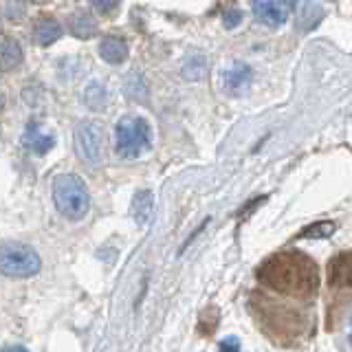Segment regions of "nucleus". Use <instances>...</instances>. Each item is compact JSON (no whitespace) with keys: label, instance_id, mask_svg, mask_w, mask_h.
<instances>
[{"label":"nucleus","instance_id":"obj_18","mask_svg":"<svg viewBox=\"0 0 352 352\" xmlns=\"http://www.w3.org/2000/svg\"><path fill=\"white\" fill-rule=\"evenodd\" d=\"M337 225L335 223H317V225H311L308 229H304L300 238H328L335 234Z\"/></svg>","mask_w":352,"mask_h":352},{"label":"nucleus","instance_id":"obj_16","mask_svg":"<svg viewBox=\"0 0 352 352\" xmlns=\"http://www.w3.org/2000/svg\"><path fill=\"white\" fill-rule=\"evenodd\" d=\"M207 73V62L201 53H196V55H190L183 66H181V75H183V80L187 82H198V80H203Z\"/></svg>","mask_w":352,"mask_h":352},{"label":"nucleus","instance_id":"obj_23","mask_svg":"<svg viewBox=\"0 0 352 352\" xmlns=\"http://www.w3.org/2000/svg\"><path fill=\"white\" fill-rule=\"evenodd\" d=\"M0 352H29V350L22 348V346H7V348H3Z\"/></svg>","mask_w":352,"mask_h":352},{"label":"nucleus","instance_id":"obj_4","mask_svg":"<svg viewBox=\"0 0 352 352\" xmlns=\"http://www.w3.org/2000/svg\"><path fill=\"white\" fill-rule=\"evenodd\" d=\"M150 126L143 117H124L117 124V152L124 159H137L150 148Z\"/></svg>","mask_w":352,"mask_h":352},{"label":"nucleus","instance_id":"obj_10","mask_svg":"<svg viewBox=\"0 0 352 352\" xmlns=\"http://www.w3.org/2000/svg\"><path fill=\"white\" fill-rule=\"evenodd\" d=\"M22 143L31 150V152H36V154H47L51 148H53V143L55 139L51 135H44L42 128L33 121V124L27 126L25 130V137H22Z\"/></svg>","mask_w":352,"mask_h":352},{"label":"nucleus","instance_id":"obj_11","mask_svg":"<svg viewBox=\"0 0 352 352\" xmlns=\"http://www.w3.org/2000/svg\"><path fill=\"white\" fill-rule=\"evenodd\" d=\"M295 7L300 11V14H297V27H300L304 33L313 31L324 18V7L317 3H300Z\"/></svg>","mask_w":352,"mask_h":352},{"label":"nucleus","instance_id":"obj_13","mask_svg":"<svg viewBox=\"0 0 352 352\" xmlns=\"http://www.w3.org/2000/svg\"><path fill=\"white\" fill-rule=\"evenodd\" d=\"M22 47L16 40L0 42V71H14L22 64Z\"/></svg>","mask_w":352,"mask_h":352},{"label":"nucleus","instance_id":"obj_12","mask_svg":"<svg viewBox=\"0 0 352 352\" xmlns=\"http://www.w3.org/2000/svg\"><path fill=\"white\" fill-rule=\"evenodd\" d=\"M99 53H102L104 62L108 64H121L126 60L128 55V47L124 38H117V36H108L102 40V44H99Z\"/></svg>","mask_w":352,"mask_h":352},{"label":"nucleus","instance_id":"obj_19","mask_svg":"<svg viewBox=\"0 0 352 352\" xmlns=\"http://www.w3.org/2000/svg\"><path fill=\"white\" fill-rule=\"evenodd\" d=\"M240 22H242V14H240L236 7L225 9V14H223V25H225V29H236Z\"/></svg>","mask_w":352,"mask_h":352},{"label":"nucleus","instance_id":"obj_24","mask_svg":"<svg viewBox=\"0 0 352 352\" xmlns=\"http://www.w3.org/2000/svg\"><path fill=\"white\" fill-rule=\"evenodd\" d=\"M3 106H5V95L0 93V110H3Z\"/></svg>","mask_w":352,"mask_h":352},{"label":"nucleus","instance_id":"obj_5","mask_svg":"<svg viewBox=\"0 0 352 352\" xmlns=\"http://www.w3.org/2000/svg\"><path fill=\"white\" fill-rule=\"evenodd\" d=\"M77 154L88 165H99L106 154V130L97 121H80L75 126Z\"/></svg>","mask_w":352,"mask_h":352},{"label":"nucleus","instance_id":"obj_2","mask_svg":"<svg viewBox=\"0 0 352 352\" xmlns=\"http://www.w3.org/2000/svg\"><path fill=\"white\" fill-rule=\"evenodd\" d=\"M53 190V203L58 212L69 220H82L91 207V198H88L86 183L77 174H58L51 183Z\"/></svg>","mask_w":352,"mask_h":352},{"label":"nucleus","instance_id":"obj_20","mask_svg":"<svg viewBox=\"0 0 352 352\" xmlns=\"http://www.w3.org/2000/svg\"><path fill=\"white\" fill-rule=\"evenodd\" d=\"M3 11L9 16V18H20L22 16V11H25V5H20V3H5L3 5Z\"/></svg>","mask_w":352,"mask_h":352},{"label":"nucleus","instance_id":"obj_14","mask_svg":"<svg viewBox=\"0 0 352 352\" xmlns=\"http://www.w3.org/2000/svg\"><path fill=\"white\" fill-rule=\"evenodd\" d=\"M69 29L75 38L86 40V38H93L97 33V20L91 14H73L69 18Z\"/></svg>","mask_w":352,"mask_h":352},{"label":"nucleus","instance_id":"obj_8","mask_svg":"<svg viewBox=\"0 0 352 352\" xmlns=\"http://www.w3.org/2000/svg\"><path fill=\"white\" fill-rule=\"evenodd\" d=\"M328 278H330V284L333 286H350V280H352V262H350V253L344 251L339 253L337 258H333L328 267Z\"/></svg>","mask_w":352,"mask_h":352},{"label":"nucleus","instance_id":"obj_7","mask_svg":"<svg viewBox=\"0 0 352 352\" xmlns=\"http://www.w3.org/2000/svg\"><path fill=\"white\" fill-rule=\"evenodd\" d=\"M62 36V25L51 16H44L36 22L33 27V38L40 44V47H51L53 42H58Z\"/></svg>","mask_w":352,"mask_h":352},{"label":"nucleus","instance_id":"obj_6","mask_svg":"<svg viewBox=\"0 0 352 352\" xmlns=\"http://www.w3.org/2000/svg\"><path fill=\"white\" fill-rule=\"evenodd\" d=\"M295 5L293 3H278V0H264V3H253V16L258 18V22L267 27H282L289 14Z\"/></svg>","mask_w":352,"mask_h":352},{"label":"nucleus","instance_id":"obj_3","mask_svg":"<svg viewBox=\"0 0 352 352\" xmlns=\"http://www.w3.org/2000/svg\"><path fill=\"white\" fill-rule=\"evenodd\" d=\"M42 267L38 251L22 242H5L0 245V273L9 278H31Z\"/></svg>","mask_w":352,"mask_h":352},{"label":"nucleus","instance_id":"obj_21","mask_svg":"<svg viewBox=\"0 0 352 352\" xmlns=\"http://www.w3.org/2000/svg\"><path fill=\"white\" fill-rule=\"evenodd\" d=\"M220 350L223 352H240V344H238V339L236 337H227L220 341Z\"/></svg>","mask_w":352,"mask_h":352},{"label":"nucleus","instance_id":"obj_9","mask_svg":"<svg viewBox=\"0 0 352 352\" xmlns=\"http://www.w3.org/2000/svg\"><path fill=\"white\" fill-rule=\"evenodd\" d=\"M251 80V69L245 62H234L229 69L223 73V86L229 93H240Z\"/></svg>","mask_w":352,"mask_h":352},{"label":"nucleus","instance_id":"obj_15","mask_svg":"<svg viewBox=\"0 0 352 352\" xmlns=\"http://www.w3.org/2000/svg\"><path fill=\"white\" fill-rule=\"evenodd\" d=\"M152 209H154V196L148 190H141L137 192L135 201H132V216H135L137 225H146L150 216H152Z\"/></svg>","mask_w":352,"mask_h":352},{"label":"nucleus","instance_id":"obj_1","mask_svg":"<svg viewBox=\"0 0 352 352\" xmlns=\"http://www.w3.org/2000/svg\"><path fill=\"white\" fill-rule=\"evenodd\" d=\"M260 280L289 297H311L319 289V269L317 264L300 251L275 253L262 264Z\"/></svg>","mask_w":352,"mask_h":352},{"label":"nucleus","instance_id":"obj_22","mask_svg":"<svg viewBox=\"0 0 352 352\" xmlns=\"http://www.w3.org/2000/svg\"><path fill=\"white\" fill-rule=\"evenodd\" d=\"M93 9L102 11L104 16H108V14H115V11L119 9V3H93Z\"/></svg>","mask_w":352,"mask_h":352},{"label":"nucleus","instance_id":"obj_17","mask_svg":"<svg viewBox=\"0 0 352 352\" xmlns=\"http://www.w3.org/2000/svg\"><path fill=\"white\" fill-rule=\"evenodd\" d=\"M84 102L93 110H104L106 106V88L99 82H91L84 91Z\"/></svg>","mask_w":352,"mask_h":352}]
</instances>
